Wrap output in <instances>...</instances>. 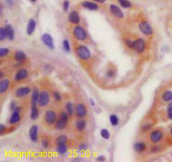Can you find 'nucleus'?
<instances>
[{"label":"nucleus","mask_w":172,"mask_h":162,"mask_svg":"<svg viewBox=\"0 0 172 162\" xmlns=\"http://www.w3.org/2000/svg\"><path fill=\"white\" fill-rule=\"evenodd\" d=\"M139 29L141 31V33H143V35H151L153 34V29L151 25L145 20H143L140 23L139 25Z\"/></svg>","instance_id":"7"},{"label":"nucleus","mask_w":172,"mask_h":162,"mask_svg":"<svg viewBox=\"0 0 172 162\" xmlns=\"http://www.w3.org/2000/svg\"><path fill=\"white\" fill-rule=\"evenodd\" d=\"M39 97V92L37 88H35V89L32 92V95H31V106L38 104Z\"/></svg>","instance_id":"21"},{"label":"nucleus","mask_w":172,"mask_h":162,"mask_svg":"<svg viewBox=\"0 0 172 162\" xmlns=\"http://www.w3.org/2000/svg\"><path fill=\"white\" fill-rule=\"evenodd\" d=\"M150 128H151L150 124H146V125H144V126H143V128H142V130H143V131H147V130H150Z\"/></svg>","instance_id":"46"},{"label":"nucleus","mask_w":172,"mask_h":162,"mask_svg":"<svg viewBox=\"0 0 172 162\" xmlns=\"http://www.w3.org/2000/svg\"><path fill=\"white\" fill-rule=\"evenodd\" d=\"M50 94L47 91H41L39 93V102H38V104L40 108H44V107H46L47 105L49 104L50 103Z\"/></svg>","instance_id":"6"},{"label":"nucleus","mask_w":172,"mask_h":162,"mask_svg":"<svg viewBox=\"0 0 172 162\" xmlns=\"http://www.w3.org/2000/svg\"><path fill=\"white\" fill-rule=\"evenodd\" d=\"M6 130H7V128L4 126V124H0V134H3Z\"/></svg>","instance_id":"43"},{"label":"nucleus","mask_w":172,"mask_h":162,"mask_svg":"<svg viewBox=\"0 0 172 162\" xmlns=\"http://www.w3.org/2000/svg\"><path fill=\"white\" fill-rule=\"evenodd\" d=\"M29 1H30V2H32V3H35L37 0H29Z\"/></svg>","instance_id":"51"},{"label":"nucleus","mask_w":172,"mask_h":162,"mask_svg":"<svg viewBox=\"0 0 172 162\" xmlns=\"http://www.w3.org/2000/svg\"><path fill=\"white\" fill-rule=\"evenodd\" d=\"M69 119V114L66 112H61L59 119L55 123V128L57 130H63L66 127Z\"/></svg>","instance_id":"1"},{"label":"nucleus","mask_w":172,"mask_h":162,"mask_svg":"<svg viewBox=\"0 0 172 162\" xmlns=\"http://www.w3.org/2000/svg\"><path fill=\"white\" fill-rule=\"evenodd\" d=\"M41 144H42V146L44 148H48L49 147V140H46V139H44L41 141Z\"/></svg>","instance_id":"41"},{"label":"nucleus","mask_w":172,"mask_h":162,"mask_svg":"<svg viewBox=\"0 0 172 162\" xmlns=\"http://www.w3.org/2000/svg\"><path fill=\"white\" fill-rule=\"evenodd\" d=\"M30 93H31V88L29 86H21L15 91V96L19 98H22L28 96Z\"/></svg>","instance_id":"9"},{"label":"nucleus","mask_w":172,"mask_h":162,"mask_svg":"<svg viewBox=\"0 0 172 162\" xmlns=\"http://www.w3.org/2000/svg\"><path fill=\"white\" fill-rule=\"evenodd\" d=\"M110 11H111L112 14L117 18L122 19L123 17V13L122 12V10L115 4H111L110 5Z\"/></svg>","instance_id":"17"},{"label":"nucleus","mask_w":172,"mask_h":162,"mask_svg":"<svg viewBox=\"0 0 172 162\" xmlns=\"http://www.w3.org/2000/svg\"><path fill=\"white\" fill-rule=\"evenodd\" d=\"M76 114L80 119L84 118L86 115V106L83 104V103H78V104L76 106Z\"/></svg>","instance_id":"12"},{"label":"nucleus","mask_w":172,"mask_h":162,"mask_svg":"<svg viewBox=\"0 0 172 162\" xmlns=\"http://www.w3.org/2000/svg\"><path fill=\"white\" fill-rule=\"evenodd\" d=\"M9 53V50L7 48H1L0 49V57H4Z\"/></svg>","instance_id":"35"},{"label":"nucleus","mask_w":172,"mask_h":162,"mask_svg":"<svg viewBox=\"0 0 172 162\" xmlns=\"http://www.w3.org/2000/svg\"><path fill=\"white\" fill-rule=\"evenodd\" d=\"M162 99H163V101L167 102V103L171 102L172 101V91H170V90L165 91V92L162 93Z\"/></svg>","instance_id":"26"},{"label":"nucleus","mask_w":172,"mask_h":162,"mask_svg":"<svg viewBox=\"0 0 172 162\" xmlns=\"http://www.w3.org/2000/svg\"><path fill=\"white\" fill-rule=\"evenodd\" d=\"M160 150V147H158V146H153L152 147V149H151V152L152 153H155V152H158Z\"/></svg>","instance_id":"45"},{"label":"nucleus","mask_w":172,"mask_h":162,"mask_svg":"<svg viewBox=\"0 0 172 162\" xmlns=\"http://www.w3.org/2000/svg\"><path fill=\"white\" fill-rule=\"evenodd\" d=\"M82 6L84 7L86 9L89 10H97L98 9V5L93 2H89V1H84L82 3Z\"/></svg>","instance_id":"19"},{"label":"nucleus","mask_w":172,"mask_h":162,"mask_svg":"<svg viewBox=\"0 0 172 162\" xmlns=\"http://www.w3.org/2000/svg\"><path fill=\"white\" fill-rule=\"evenodd\" d=\"M109 121H110V123H111L112 126H118V123H119V119L118 117L116 114H112L110 115V118H109Z\"/></svg>","instance_id":"27"},{"label":"nucleus","mask_w":172,"mask_h":162,"mask_svg":"<svg viewBox=\"0 0 172 162\" xmlns=\"http://www.w3.org/2000/svg\"><path fill=\"white\" fill-rule=\"evenodd\" d=\"M5 2H6V4H7L8 6H12L13 4H14V0H5Z\"/></svg>","instance_id":"47"},{"label":"nucleus","mask_w":172,"mask_h":162,"mask_svg":"<svg viewBox=\"0 0 172 162\" xmlns=\"http://www.w3.org/2000/svg\"><path fill=\"white\" fill-rule=\"evenodd\" d=\"M93 1H95V2H97V3H101V4H103V3H105L107 0H93Z\"/></svg>","instance_id":"49"},{"label":"nucleus","mask_w":172,"mask_h":162,"mask_svg":"<svg viewBox=\"0 0 172 162\" xmlns=\"http://www.w3.org/2000/svg\"><path fill=\"white\" fill-rule=\"evenodd\" d=\"M125 44L129 49H132V46H133V41H132V40H125Z\"/></svg>","instance_id":"42"},{"label":"nucleus","mask_w":172,"mask_h":162,"mask_svg":"<svg viewBox=\"0 0 172 162\" xmlns=\"http://www.w3.org/2000/svg\"><path fill=\"white\" fill-rule=\"evenodd\" d=\"M76 54L78 56L79 59L86 61L91 57V52L89 49L85 46H78L76 48Z\"/></svg>","instance_id":"2"},{"label":"nucleus","mask_w":172,"mask_h":162,"mask_svg":"<svg viewBox=\"0 0 172 162\" xmlns=\"http://www.w3.org/2000/svg\"><path fill=\"white\" fill-rule=\"evenodd\" d=\"M119 4L124 8H129L132 7V4L129 2V0H118Z\"/></svg>","instance_id":"31"},{"label":"nucleus","mask_w":172,"mask_h":162,"mask_svg":"<svg viewBox=\"0 0 172 162\" xmlns=\"http://www.w3.org/2000/svg\"><path fill=\"white\" fill-rule=\"evenodd\" d=\"M5 38H7V32H6L5 28H4V27H2V28L0 29V40L3 41Z\"/></svg>","instance_id":"33"},{"label":"nucleus","mask_w":172,"mask_h":162,"mask_svg":"<svg viewBox=\"0 0 172 162\" xmlns=\"http://www.w3.org/2000/svg\"><path fill=\"white\" fill-rule=\"evenodd\" d=\"M29 138L33 142L36 143L38 141V126L34 124L29 130Z\"/></svg>","instance_id":"15"},{"label":"nucleus","mask_w":172,"mask_h":162,"mask_svg":"<svg viewBox=\"0 0 172 162\" xmlns=\"http://www.w3.org/2000/svg\"><path fill=\"white\" fill-rule=\"evenodd\" d=\"M53 97H54L55 100L56 102H59L61 100V96L60 93H58V92H55L54 93H53Z\"/></svg>","instance_id":"39"},{"label":"nucleus","mask_w":172,"mask_h":162,"mask_svg":"<svg viewBox=\"0 0 172 162\" xmlns=\"http://www.w3.org/2000/svg\"><path fill=\"white\" fill-rule=\"evenodd\" d=\"M7 32V38L9 40H14L15 39V30L13 29V27L10 25H7L4 27Z\"/></svg>","instance_id":"23"},{"label":"nucleus","mask_w":172,"mask_h":162,"mask_svg":"<svg viewBox=\"0 0 172 162\" xmlns=\"http://www.w3.org/2000/svg\"><path fill=\"white\" fill-rule=\"evenodd\" d=\"M78 148L80 151H85V150H86L88 149V145L85 144V143H82V144H79Z\"/></svg>","instance_id":"37"},{"label":"nucleus","mask_w":172,"mask_h":162,"mask_svg":"<svg viewBox=\"0 0 172 162\" xmlns=\"http://www.w3.org/2000/svg\"><path fill=\"white\" fill-rule=\"evenodd\" d=\"M73 35L75 36V38L77 40L80 41H84L87 38V35L85 29H83V26L76 25L73 29Z\"/></svg>","instance_id":"3"},{"label":"nucleus","mask_w":172,"mask_h":162,"mask_svg":"<svg viewBox=\"0 0 172 162\" xmlns=\"http://www.w3.org/2000/svg\"><path fill=\"white\" fill-rule=\"evenodd\" d=\"M170 133H171V134H172V127H171V128H170Z\"/></svg>","instance_id":"52"},{"label":"nucleus","mask_w":172,"mask_h":162,"mask_svg":"<svg viewBox=\"0 0 172 162\" xmlns=\"http://www.w3.org/2000/svg\"><path fill=\"white\" fill-rule=\"evenodd\" d=\"M68 19L70 23H72L73 25H77L80 23V16H79V14L77 11L73 10L68 15Z\"/></svg>","instance_id":"14"},{"label":"nucleus","mask_w":172,"mask_h":162,"mask_svg":"<svg viewBox=\"0 0 172 162\" xmlns=\"http://www.w3.org/2000/svg\"><path fill=\"white\" fill-rule=\"evenodd\" d=\"M146 144H144L143 142H137L134 144L133 145V149H134V150L138 153H142L145 150H146Z\"/></svg>","instance_id":"22"},{"label":"nucleus","mask_w":172,"mask_h":162,"mask_svg":"<svg viewBox=\"0 0 172 162\" xmlns=\"http://www.w3.org/2000/svg\"><path fill=\"white\" fill-rule=\"evenodd\" d=\"M67 142V137L66 135H61L56 138V145H61V144H66Z\"/></svg>","instance_id":"28"},{"label":"nucleus","mask_w":172,"mask_h":162,"mask_svg":"<svg viewBox=\"0 0 172 162\" xmlns=\"http://www.w3.org/2000/svg\"><path fill=\"white\" fill-rule=\"evenodd\" d=\"M114 71L113 70H112V69H110V70H108V72H107V76H108V78H112V77H113L114 76Z\"/></svg>","instance_id":"40"},{"label":"nucleus","mask_w":172,"mask_h":162,"mask_svg":"<svg viewBox=\"0 0 172 162\" xmlns=\"http://www.w3.org/2000/svg\"><path fill=\"white\" fill-rule=\"evenodd\" d=\"M63 49L66 52H70L71 51V46L67 40H63Z\"/></svg>","instance_id":"34"},{"label":"nucleus","mask_w":172,"mask_h":162,"mask_svg":"<svg viewBox=\"0 0 172 162\" xmlns=\"http://www.w3.org/2000/svg\"><path fill=\"white\" fill-rule=\"evenodd\" d=\"M86 126V120H84V119H79L76 121V130H78V131H83V130H85V128Z\"/></svg>","instance_id":"24"},{"label":"nucleus","mask_w":172,"mask_h":162,"mask_svg":"<svg viewBox=\"0 0 172 162\" xmlns=\"http://www.w3.org/2000/svg\"><path fill=\"white\" fill-rule=\"evenodd\" d=\"M100 134L104 140H109V138H110V132L108 130H106V129L101 130Z\"/></svg>","instance_id":"32"},{"label":"nucleus","mask_w":172,"mask_h":162,"mask_svg":"<svg viewBox=\"0 0 172 162\" xmlns=\"http://www.w3.org/2000/svg\"><path fill=\"white\" fill-rule=\"evenodd\" d=\"M162 138H163V132L159 130H154L150 134V140L154 144L160 142L162 140Z\"/></svg>","instance_id":"10"},{"label":"nucleus","mask_w":172,"mask_h":162,"mask_svg":"<svg viewBox=\"0 0 172 162\" xmlns=\"http://www.w3.org/2000/svg\"><path fill=\"white\" fill-rule=\"evenodd\" d=\"M39 118V110L37 108V105L31 106V113H30V119L32 120H36Z\"/></svg>","instance_id":"25"},{"label":"nucleus","mask_w":172,"mask_h":162,"mask_svg":"<svg viewBox=\"0 0 172 162\" xmlns=\"http://www.w3.org/2000/svg\"><path fill=\"white\" fill-rule=\"evenodd\" d=\"M41 41L43 42V44L47 46L50 50H54V42H53V38L51 37L50 34L45 33L41 36Z\"/></svg>","instance_id":"8"},{"label":"nucleus","mask_w":172,"mask_h":162,"mask_svg":"<svg viewBox=\"0 0 172 162\" xmlns=\"http://www.w3.org/2000/svg\"><path fill=\"white\" fill-rule=\"evenodd\" d=\"M69 7H70V2L68 0H65L64 3H63V10L65 12H67V10L69 9Z\"/></svg>","instance_id":"38"},{"label":"nucleus","mask_w":172,"mask_h":162,"mask_svg":"<svg viewBox=\"0 0 172 162\" xmlns=\"http://www.w3.org/2000/svg\"><path fill=\"white\" fill-rule=\"evenodd\" d=\"M36 29V22L34 19H30L27 24V26H26V33L29 35H31L33 33L35 32V30Z\"/></svg>","instance_id":"16"},{"label":"nucleus","mask_w":172,"mask_h":162,"mask_svg":"<svg viewBox=\"0 0 172 162\" xmlns=\"http://www.w3.org/2000/svg\"><path fill=\"white\" fill-rule=\"evenodd\" d=\"M73 110H74V108H73V104L71 102H68L66 104V112L69 114V116H72L73 114Z\"/></svg>","instance_id":"30"},{"label":"nucleus","mask_w":172,"mask_h":162,"mask_svg":"<svg viewBox=\"0 0 172 162\" xmlns=\"http://www.w3.org/2000/svg\"><path fill=\"white\" fill-rule=\"evenodd\" d=\"M167 115L170 119H172V102L167 106Z\"/></svg>","instance_id":"36"},{"label":"nucleus","mask_w":172,"mask_h":162,"mask_svg":"<svg viewBox=\"0 0 172 162\" xmlns=\"http://www.w3.org/2000/svg\"><path fill=\"white\" fill-rule=\"evenodd\" d=\"M96 160H97V161H105V160H106V158H105V156H103V155H99V156L96 159Z\"/></svg>","instance_id":"44"},{"label":"nucleus","mask_w":172,"mask_h":162,"mask_svg":"<svg viewBox=\"0 0 172 162\" xmlns=\"http://www.w3.org/2000/svg\"><path fill=\"white\" fill-rule=\"evenodd\" d=\"M44 119L45 122L48 125H52L56 122V113L54 110H47L45 113V116H44Z\"/></svg>","instance_id":"5"},{"label":"nucleus","mask_w":172,"mask_h":162,"mask_svg":"<svg viewBox=\"0 0 172 162\" xmlns=\"http://www.w3.org/2000/svg\"><path fill=\"white\" fill-rule=\"evenodd\" d=\"M56 151L58 152V154L60 155H64L67 151V146L66 144H61V145H57L56 148Z\"/></svg>","instance_id":"29"},{"label":"nucleus","mask_w":172,"mask_h":162,"mask_svg":"<svg viewBox=\"0 0 172 162\" xmlns=\"http://www.w3.org/2000/svg\"><path fill=\"white\" fill-rule=\"evenodd\" d=\"M16 107H17V106H16V103H15V102H14V101L12 102V103H11V104H10V109H11V110L13 111V110H14V109H15Z\"/></svg>","instance_id":"48"},{"label":"nucleus","mask_w":172,"mask_h":162,"mask_svg":"<svg viewBox=\"0 0 172 162\" xmlns=\"http://www.w3.org/2000/svg\"><path fill=\"white\" fill-rule=\"evenodd\" d=\"M9 84H10V83H9V80L8 79L4 78V79L1 80V82H0V93H4L8 89Z\"/></svg>","instance_id":"18"},{"label":"nucleus","mask_w":172,"mask_h":162,"mask_svg":"<svg viewBox=\"0 0 172 162\" xmlns=\"http://www.w3.org/2000/svg\"><path fill=\"white\" fill-rule=\"evenodd\" d=\"M26 55L24 51H18L15 52V60L17 62H19V63H22V62H24V61L26 60Z\"/></svg>","instance_id":"20"},{"label":"nucleus","mask_w":172,"mask_h":162,"mask_svg":"<svg viewBox=\"0 0 172 162\" xmlns=\"http://www.w3.org/2000/svg\"><path fill=\"white\" fill-rule=\"evenodd\" d=\"M146 48V43L143 39H137V40H133V46H132V50L136 51L137 53H142L144 51Z\"/></svg>","instance_id":"4"},{"label":"nucleus","mask_w":172,"mask_h":162,"mask_svg":"<svg viewBox=\"0 0 172 162\" xmlns=\"http://www.w3.org/2000/svg\"><path fill=\"white\" fill-rule=\"evenodd\" d=\"M19 121H20V108H19V107H16L13 110V113L11 114L10 119H9V123L15 124Z\"/></svg>","instance_id":"11"},{"label":"nucleus","mask_w":172,"mask_h":162,"mask_svg":"<svg viewBox=\"0 0 172 162\" xmlns=\"http://www.w3.org/2000/svg\"><path fill=\"white\" fill-rule=\"evenodd\" d=\"M28 76H29V72L26 69H19L15 74V80L16 82H19V81H22V80H25V78H27Z\"/></svg>","instance_id":"13"},{"label":"nucleus","mask_w":172,"mask_h":162,"mask_svg":"<svg viewBox=\"0 0 172 162\" xmlns=\"http://www.w3.org/2000/svg\"><path fill=\"white\" fill-rule=\"evenodd\" d=\"M90 103H91V104H92V106H94L95 105V103H94V101H93V99H90Z\"/></svg>","instance_id":"50"}]
</instances>
